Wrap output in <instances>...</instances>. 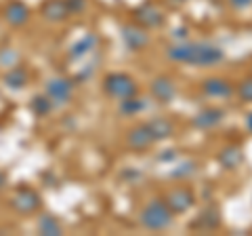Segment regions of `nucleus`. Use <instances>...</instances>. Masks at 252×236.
<instances>
[{
  "instance_id": "1",
  "label": "nucleus",
  "mask_w": 252,
  "mask_h": 236,
  "mask_svg": "<svg viewBox=\"0 0 252 236\" xmlns=\"http://www.w3.org/2000/svg\"><path fill=\"white\" fill-rule=\"evenodd\" d=\"M172 215L175 213L170 211L166 200L164 198H152L143 207V211H141L139 222H141V226H143L145 230L162 232L172 224Z\"/></svg>"
},
{
  "instance_id": "2",
  "label": "nucleus",
  "mask_w": 252,
  "mask_h": 236,
  "mask_svg": "<svg viewBox=\"0 0 252 236\" xmlns=\"http://www.w3.org/2000/svg\"><path fill=\"white\" fill-rule=\"evenodd\" d=\"M103 91H105V95L122 101V99L135 97L139 93V86H137V82L132 80L128 74L112 72V74H107L103 78Z\"/></svg>"
},
{
  "instance_id": "3",
  "label": "nucleus",
  "mask_w": 252,
  "mask_h": 236,
  "mask_svg": "<svg viewBox=\"0 0 252 236\" xmlns=\"http://www.w3.org/2000/svg\"><path fill=\"white\" fill-rule=\"evenodd\" d=\"M225 59V53L220 46L210 44V42H193L191 49V57H189L187 66H195V68H210L217 66Z\"/></svg>"
},
{
  "instance_id": "4",
  "label": "nucleus",
  "mask_w": 252,
  "mask_h": 236,
  "mask_svg": "<svg viewBox=\"0 0 252 236\" xmlns=\"http://www.w3.org/2000/svg\"><path fill=\"white\" fill-rule=\"evenodd\" d=\"M122 40L128 51L139 53L149 46V32L139 23H126L122 26Z\"/></svg>"
},
{
  "instance_id": "5",
  "label": "nucleus",
  "mask_w": 252,
  "mask_h": 236,
  "mask_svg": "<svg viewBox=\"0 0 252 236\" xmlns=\"http://www.w3.org/2000/svg\"><path fill=\"white\" fill-rule=\"evenodd\" d=\"M132 17H135V23L143 26L145 30H154L164 26V13L162 9H158L154 2H143L139 4L135 11H132Z\"/></svg>"
},
{
  "instance_id": "6",
  "label": "nucleus",
  "mask_w": 252,
  "mask_h": 236,
  "mask_svg": "<svg viewBox=\"0 0 252 236\" xmlns=\"http://www.w3.org/2000/svg\"><path fill=\"white\" fill-rule=\"evenodd\" d=\"M74 84L76 82L67 80V78H51V80L46 82V95H49V99L53 101V106H65V104H69Z\"/></svg>"
},
{
  "instance_id": "7",
  "label": "nucleus",
  "mask_w": 252,
  "mask_h": 236,
  "mask_svg": "<svg viewBox=\"0 0 252 236\" xmlns=\"http://www.w3.org/2000/svg\"><path fill=\"white\" fill-rule=\"evenodd\" d=\"M166 204L170 207L172 213H185V211H189L193 207V200H195V196L191 192V188H187V186H177V188H172V190L166 194Z\"/></svg>"
},
{
  "instance_id": "8",
  "label": "nucleus",
  "mask_w": 252,
  "mask_h": 236,
  "mask_svg": "<svg viewBox=\"0 0 252 236\" xmlns=\"http://www.w3.org/2000/svg\"><path fill=\"white\" fill-rule=\"evenodd\" d=\"M11 207L17 211V213L30 215L40 207V196H38V192L32 190V188H19L11 198Z\"/></svg>"
},
{
  "instance_id": "9",
  "label": "nucleus",
  "mask_w": 252,
  "mask_h": 236,
  "mask_svg": "<svg viewBox=\"0 0 252 236\" xmlns=\"http://www.w3.org/2000/svg\"><path fill=\"white\" fill-rule=\"evenodd\" d=\"M233 84L227 80V78H220V76H212V78H206L202 82V93L206 97H212V99H229L233 95Z\"/></svg>"
},
{
  "instance_id": "10",
  "label": "nucleus",
  "mask_w": 252,
  "mask_h": 236,
  "mask_svg": "<svg viewBox=\"0 0 252 236\" xmlns=\"http://www.w3.org/2000/svg\"><path fill=\"white\" fill-rule=\"evenodd\" d=\"M223 118H225V110L223 108H204L193 116L191 127L200 129V131H210V129L219 127V124L223 122Z\"/></svg>"
},
{
  "instance_id": "11",
  "label": "nucleus",
  "mask_w": 252,
  "mask_h": 236,
  "mask_svg": "<svg viewBox=\"0 0 252 236\" xmlns=\"http://www.w3.org/2000/svg\"><path fill=\"white\" fill-rule=\"evenodd\" d=\"M152 95H154V99L158 101V104L168 106L177 97V86L168 76H158L152 80Z\"/></svg>"
},
{
  "instance_id": "12",
  "label": "nucleus",
  "mask_w": 252,
  "mask_h": 236,
  "mask_svg": "<svg viewBox=\"0 0 252 236\" xmlns=\"http://www.w3.org/2000/svg\"><path fill=\"white\" fill-rule=\"evenodd\" d=\"M154 144V137L149 133L147 124H139V127H132L126 135V146L135 152H141V150H147L149 146Z\"/></svg>"
},
{
  "instance_id": "13",
  "label": "nucleus",
  "mask_w": 252,
  "mask_h": 236,
  "mask_svg": "<svg viewBox=\"0 0 252 236\" xmlns=\"http://www.w3.org/2000/svg\"><path fill=\"white\" fill-rule=\"evenodd\" d=\"M40 13L46 21H63L69 17L65 0H44V4L40 6Z\"/></svg>"
},
{
  "instance_id": "14",
  "label": "nucleus",
  "mask_w": 252,
  "mask_h": 236,
  "mask_svg": "<svg viewBox=\"0 0 252 236\" xmlns=\"http://www.w3.org/2000/svg\"><path fill=\"white\" fill-rule=\"evenodd\" d=\"M220 226V211L217 204H210L198 215L195 222H191V228H200V230H217Z\"/></svg>"
},
{
  "instance_id": "15",
  "label": "nucleus",
  "mask_w": 252,
  "mask_h": 236,
  "mask_svg": "<svg viewBox=\"0 0 252 236\" xmlns=\"http://www.w3.org/2000/svg\"><path fill=\"white\" fill-rule=\"evenodd\" d=\"M147 124L149 133H152L154 141H164V139H170L172 135H175V124H172L168 118H152Z\"/></svg>"
},
{
  "instance_id": "16",
  "label": "nucleus",
  "mask_w": 252,
  "mask_h": 236,
  "mask_svg": "<svg viewBox=\"0 0 252 236\" xmlns=\"http://www.w3.org/2000/svg\"><path fill=\"white\" fill-rule=\"evenodd\" d=\"M4 19L11 26H23L30 19V9L23 2H19V0H11L4 6Z\"/></svg>"
},
{
  "instance_id": "17",
  "label": "nucleus",
  "mask_w": 252,
  "mask_h": 236,
  "mask_svg": "<svg viewBox=\"0 0 252 236\" xmlns=\"http://www.w3.org/2000/svg\"><path fill=\"white\" fill-rule=\"evenodd\" d=\"M217 160H219V164L223 169H238L240 164H242V160H244V154H242V150L238 146H227V148H223L220 150V154L217 156Z\"/></svg>"
},
{
  "instance_id": "18",
  "label": "nucleus",
  "mask_w": 252,
  "mask_h": 236,
  "mask_svg": "<svg viewBox=\"0 0 252 236\" xmlns=\"http://www.w3.org/2000/svg\"><path fill=\"white\" fill-rule=\"evenodd\" d=\"M97 42H99V38L94 36V34H86V36H82L80 40L72 44L69 57H72V59H80V57H84V55H89L91 51H94Z\"/></svg>"
},
{
  "instance_id": "19",
  "label": "nucleus",
  "mask_w": 252,
  "mask_h": 236,
  "mask_svg": "<svg viewBox=\"0 0 252 236\" xmlns=\"http://www.w3.org/2000/svg\"><path fill=\"white\" fill-rule=\"evenodd\" d=\"M4 84L9 86V89H13V91L23 89V86L28 84V72H26V68H21L19 64L9 68V72L4 74Z\"/></svg>"
},
{
  "instance_id": "20",
  "label": "nucleus",
  "mask_w": 252,
  "mask_h": 236,
  "mask_svg": "<svg viewBox=\"0 0 252 236\" xmlns=\"http://www.w3.org/2000/svg\"><path fill=\"white\" fill-rule=\"evenodd\" d=\"M38 232L44 234V236H59L61 234V224L59 219L55 215H42L40 219H38Z\"/></svg>"
},
{
  "instance_id": "21",
  "label": "nucleus",
  "mask_w": 252,
  "mask_h": 236,
  "mask_svg": "<svg viewBox=\"0 0 252 236\" xmlns=\"http://www.w3.org/2000/svg\"><path fill=\"white\" fill-rule=\"evenodd\" d=\"M143 110H147V101L145 99H139L137 95L120 101V114L122 116H135L139 112H143Z\"/></svg>"
},
{
  "instance_id": "22",
  "label": "nucleus",
  "mask_w": 252,
  "mask_h": 236,
  "mask_svg": "<svg viewBox=\"0 0 252 236\" xmlns=\"http://www.w3.org/2000/svg\"><path fill=\"white\" fill-rule=\"evenodd\" d=\"M195 173H198V162L183 160V162H179L177 167L170 171V177H175V179H187V177H193Z\"/></svg>"
},
{
  "instance_id": "23",
  "label": "nucleus",
  "mask_w": 252,
  "mask_h": 236,
  "mask_svg": "<svg viewBox=\"0 0 252 236\" xmlns=\"http://www.w3.org/2000/svg\"><path fill=\"white\" fill-rule=\"evenodd\" d=\"M30 108H32V112H34L36 116H46L55 106H53V101L49 99V95H34L32 101H30Z\"/></svg>"
},
{
  "instance_id": "24",
  "label": "nucleus",
  "mask_w": 252,
  "mask_h": 236,
  "mask_svg": "<svg viewBox=\"0 0 252 236\" xmlns=\"http://www.w3.org/2000/svg\"><path fill=\"white\" fill-rule=\"evenodd\" d=\"M17 61H19V53L15 49H2L0 51V66L13 68V66H17Z\"/></svg>"
},
{
  "instance_id": "25",
  "label": "nucleus",
  "mask_w": 252,
  "mask_h": 236,
  "mask_svg": "<svg viewBox=\"0 0 252 236\" xmlns=\"http://www.w3.org/2000/svg\"><path fill=\"white\" fill-rule=\"evenodd\" d=\"M238 97L242 101H246V104H252V76L240 82V86H238Z\"/></svg>"
},
{
  "instance_id": "26",
  "label": "nucleus",
  "mask_w": 252,
  "mask_h": 236,
  "mask_svg": "<svg viewBox=\"0 0 252 236\" xmlns=\"http://www.w3.org/2000/svg\"><path fill=\"white\" fill-rule=\"evenodd\" d=\"M67 2V11L69 15H78L86 9V0H65Z\"/></svg>"
},
{
  "instance_id": "27",
  "label": "nucleus",
  "mask_w": 252,
  "mask_h": 236,
  "mask_svg": "<svg viewBox=\"0 0 252 236\" xmlns=\"http://www.w3.org/2000/svg\"><path fill=\"white\" fill-rule=\"evenodd\" d=\"M229 4L233 6L235 11H246L252 6V0H229Z\"/></svg>"
},
{
  "instance_id": "28",
  "label": "nucleus",
  "mask_w": 252,
  "mask_h": 236,
  "mask_svg": "<svg viewBox=\"0 0 252 236\" xmlns=\"http://www.w3.org/2000/svg\"><path fill=\"white\" fill-rule=\"evenodd\" d=\"M158 160H160V162H172V160H177V150H166V152L158 154Z\"/></svg>"
},
{
  "instance_id": "29",
  "label": "nucleus",
  "mask_w": 252,
  "mask_h": 236,
  "mask_svg": "<svg viewBox=\"0 0 252 236\" xmlns=\"http://www.w3.org/2000/svg\"><path fill=\"white\" fill-rule=\"evenodd\" d=\"M187 28L185 26H181V28H175L172 30V38H179V40H183V38H187Z\"/></svg>"
},
{
  "instance_id": "30",
  "label": "nucleus",
  "mask_w": 252,
  "mask_h": 236,
  "mask_svg": "<svg viewBox=\"0 0 252 236\" xmlns=\"http://www.w3.org/2000/svg\"><path fill=\"white\" fill-rule=\"evenodd\" d=\"M246 127H248V129H250V133H252V112L246 116Z\"/></svg>"
},
{
  "instance_id": "31",
  "label": "nucleus",
  "mask_w": 252,
  "mask_h": 236,
  "mask_svg": "<svg viewBox=\"0 0 252 236\" xmlns=\"http://www.w3.org/2000/svg\"><path fill=\"white\" fill-rule=\"evenodd\" d=\"M6 184V175H4V173L2 171H0V188H2Z\"/></svg>"
},
{
  "instance_id": "32",
  "label": "nucleus",
  "mask_w": 252,
  "mask_h": 236,
  "mask_svg": "<svg viewBox=\"0 0 252 236\" xmlns=\"http://www.w3.org/2000/svg\"><path fill=\"white\" fill-rule=\"evenodd\" d=\"M177 2H187V0H177Z\"/></svg>"
}]
</instances>
